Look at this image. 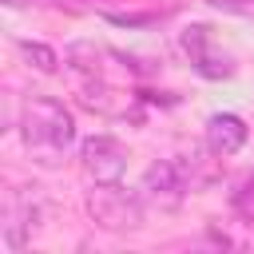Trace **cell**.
Segmentation results:
<instances>
[{
    "instance_id": "52a82bcc",
    "label": "cell",
    "mask_w": 254,
    "mask_h": 254,
    "mask_svg": "<svg viewBox=\"0 0 254 254\" xmlns=\"http://www.w3.org/2000/svg\"><path fill=\"white\" fill-rule=\"evenodd\" d=\"M79 103L87 111H99V115H115V119H127L135 115V95L123 91V87H111L103 75H91L79 83Z\"/></svg>"
},
{
    "instance_id": "ba28073f",
    "label": "cell",
    "mask_w": 254,
    "mask_h": 254,
    "mask_svg": "<svg viewBox=\"0 0 254 254\" xmlns=\"http://www.w3.org/2000/svg\"><path fill=\"white\" fill-rule=\"evenodd\" d=\"M246 135H250L246 119L234 115V111H218V115L206 119V151H210L214 159L238 155V151L246 147Z\"/></svg>"
},
{
    "instance_id": "277c9868",
    "label": "cell",
    "mask_w": 254,
    "mask_h": 254,
    "mask_svg": "<svg viewBox=\"0 0 254 254\" xmlns=\"http://www.w3.org/2000/svg\"><path fill=\"white\" fill-rule=\"evenodd\" d=\"M127 159H131L127 147L111 135H91L79 143V163H83L91 183H119L127 171Z\"/></svg>"
},
{
    "instance_id": "7a4b0ae2",
    "label": "cell",
    "mask_w": 254,
    "mask_h": 254,
    "mask_svg": "<svg viewBox=\"0 0 254 254\" xmlns=\"http://www.w3.org/2000/svg\"><path fill=\"white\" fill-rule=\"evenodd\" d=\"M87 214L99 230L131 234L143 226V198L139 190H123L119 183H95L87 190Z\"/></svg>"
},
{
    "instance_id": "30bf717a",
    "label": "cell",
    "mask_w": 254,
    "mask_h": 254,
    "mask_svg": "<svg viewBox=\"0 0 254 254\" xmlns=\"http://www.w3.org/2000/svg\"><path fill=\"white\" fill-rule=\"evenodd\" d=\"M4 4H12V8H16V4H24V0H4Z\"/></svg>"
},
{
    "instance_id": "8992f818",
    "label": "cell",
    "mask_w": 254,
    "mask_h": 254,
    "mask_svg": "<svg viewBox=\"0 0 254 254\" xmlns=\"http://www.w3.org/2000/svg\"><path fill=\"white\" fill-rule=\"evenodd\" d=\"M40 226V198L36 194H24V190H12L0 206V234H4V246L8 250H20L32 230Z\"/></svg>"
},
{
    "instance_id": "6da1fadb",
    "label": "cell",
    "mask_w": 254,
    "mask_h": 254,
    "mask_svg": "<svg viewBox=\"0 0 254 254\" xmlns=\"http://www.w3.org/2000/svg\"><path fill=\"white\" fill-rule=\"evenodd\" d=\"M20 139L36 163H60L64 151L75 143V119L60 99L32 95L20 107Z\"/></svg>"
},
{
    "instance_id": "3957f363",
    "label": "cell",
    "mask_w": 254,
    "mask_h": 254,
    "mask_svg": "<svg viewBox=\"0 0 254 254\" xmlns=\"http://www.w3.org/2000/svg\"><path fill=\"white\" fill-rule=\"evenodd\" d=\"M187 190H194V187H190V175H187L183 159H159V163H151L147 175H143V183H139V198L151 202V206H159V210L179 206L187 198Z\"/></svg>"
},
{
    "instance_id": "9c48e42d",
    "label": "cell",
    "mask_w": 254,
    "mask_h": 254,
    "mask_svg": "<svg viewBox=\"0 0 254 254\" xmlns=\"http://www.w3.org/2000/svg\"><path fill=\"white\" fill-rule=\"evenodd\" d=\"M20 56H24L36 71H56V67H60V56H56L48 44H36V40H20Z\"/></svg>"
},
{
    "instance_id": "5b68a950",
    "label": "cell",
    "mask_w": 254,
    "mask_h": 254,
    "mask_svg": "<svg viewBox=\"0 0 254 254\" xmlns=\"http://www.w3.org/2000/svg\"><path fill=\"white\" fill-rule=\"evenodd\" d=\"M183 52H187L190 67H194L198 75H206V79H226V75H234V60L218 48L214 32L202 28V24H190V28L183 32Z\"/></svg>"
}]
</instances>
